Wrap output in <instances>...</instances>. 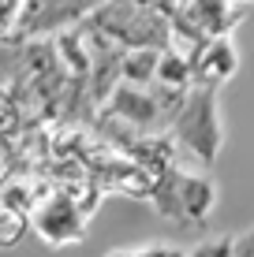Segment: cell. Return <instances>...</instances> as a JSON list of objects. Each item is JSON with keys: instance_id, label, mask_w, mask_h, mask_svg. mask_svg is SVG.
Returning <instances> with one entry per match:
<instances>
[{"instance_id": "obj_5", "label": "cell", "mask_w": 254, "mask_h": 257, "mask_svg": "<svg viewBox=\"0 0 254 257\" xmlns=\"http://www.w3.org/2000/svg\"><path fill=\"white\" fill-rule=\"evenodd\" d=\"M26 127V116H23V104L15 97L12 82H0V138H19Z\"/></svg>"}, {"instance_id": "obj_10", "label": "cell", "mask_w": 254, "mask_h": 257, "mask_svg": "<svg viewBox=\"0 0 254 257\" xmlns=\"http://www.w3.org/2000/svg\"><path fill=\"white\" fill-rule=\"evenodd\" d=\"M12 168H15L12 138H0V183H4V179H12Z\"/></svg>"}, {"instance_id": "obj_7", "label": "cell", "mask_w": 254, "mask_h": 257, "mask_svg": "<svg viewBox=\"0 0 254 257\" xmlns=\"http://www.w3.org/2000/svg\"><path fill=\"white\" fill-rule=\"evenodd\" d=\"M26 0H0V45L15 41V30H19Z\"/></svg>"}, {"instance_id": "obj_4", "label": "cell", "mask_w": 254, "mask_h": 257, "mask_svg": "<svg viewBox=\"0 0 254 257\" xmlns=\"http://www.w3.org/2000/svg\"><path fill=\"white\" fill-rule=\"evenodd\" d=\"M239 67V56H235V45L228 38H206L191 49V78L195 86H209L217 90L221 82H228Z\"/></svg>"}, {"instance_id": "obj_9", "label": "cell", "mask_w": 254, "mask_h": 257, "mask_svg": "<svg viewBox=\"0 0 254 257\" xmlns=\"http://www.w3.org/2000/svg\"><path fill=\"white\" fill-rule=\"evenodd\" d=\"M135 257H187V250H180V246H164V242H153V246H146V250H135Z\"/></svg>"}, {"instance_id": "obj_2", "label": "cell", "mask_w": 254, "mask_h": 257, "mask_svg": "<svg viewBox=\"0 0 254 257\" xmlns=\"http://www.w3.org/2000/svg\"><path fill=\"white\" fill-rule=\"evenodd\" d=\"M153 209L161 216L176 220L180 227L202 224V220L213 212L217 205V187L206 179L202 172H180V168H168L164 175H157V187L150 194Z\"/></svg>"}, {"instance_id": "obj_8", "label": "cell", "mask_w": 254, "mask_h": 257, "mask_svg": "<svg viewBox=\"0 0 254 257\" xmlns=\"http://www.w3.org/2000/svg\"><path fill=\"white\" fill-rule=\"evenodd\" d=\"M187 257H235V242L232 238H209V242L187 250Z\"/></svg>"}, {"instance_id": "obj_3", "label": "cell", "mask_w": 254, "mask_h": 257, "mask_svg": "<svg viewBox=\"0 0 254 257\" xmlns=\"http://www.w3.org/2000/svg\"><path fill=\"white\" fill-rule=\"evenodd\" d=\"M82 183H90V175L67 183V187H49L38 198V205L30 212V227L38 231L45 242L52 246H71L86 238V220H90V209H82Z\"/></svg>"}, {"instance_id": "obj_1", "label": "cell", "mask_w": 254, "mask_h": 257, "mask_svg": "<svg viewBox=\"0 0 254 257\" xmlns=\"http://www.w3.org/2000/svg\"><path fill=\"white\" fill-rule=\"evenodd\" d=\"M168 135L195 157L198 164H213L217 153L224 146V123H221V108H217V90L209 86H191L183 93L176 116H172Z\"/></svg>"}, {"instance_id": "obj_6", "label": "cell", "mask_w": 254, "mask_h": 257, "mask_svg": "<svg viewBox=\"0 0 254 257\" xmlns=\"http://www.w3.org/2000/svg\"><path fill=\"white\" fill-rule=\"evenodd\" d=\"M30 231V216L19 209H12L8 201H0V250L19 246V238Z\"/></svg>"}]
</instances>
